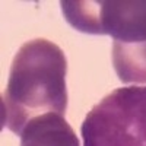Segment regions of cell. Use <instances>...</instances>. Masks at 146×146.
I'll return each instance as SVG.
<instances>
[{
    "label": "cell",
    "mask_w": 146,
    "mask_h": 146,
    "mask_svg": "<svg viewBox=\"0 0 146 146\" xmlns=\"http://www.w3.org/2000/svg\"><path fill=\"white\" fill-rule=\"evenodd\" d=\"M67 60L53 41H27L13 57L3 92V124L19 135L28 121L47 114L63 115L67 108Z\"/></svg>",
    "instance_id": "1"
},
{
    "label": "cell",
    "mask_w": 146,
    "mask_h": 146,
    "mask_svg": "<svg viewBox=\"0 0 146 146\" xmlns=\"http://www.w3.org/2000/svg\"><path fill=\"white\" fill-rule=\"evenodd\" d=\"M64 19L85 34L113 36V66L123 83H146V0H63Z\"/></svg>",
    "instance_id": "2"
},
{
    "label": "cell",
    "mask_w": 146,
    "mask_h": 146,
    "mask_svg": "<svg viewBox=\"0 0 146 146\" xmlns=\"http://www.w3.org/2000/svg\"><path fill=\"white\" fill-rule=\"evenodd\" d=\"M83 146H146V86L114 89L80 126Z\"/></svg>",
    "instance_id": "3"
},
{
    "label": "cell",
    "mask_w": 146,
    "mask_h": 146,
    "mask_svg": "<svg viewBox=\"0 0 146 146\" xmlns=\"http://www.w3.org/2000/svg\"><path fill=\"white\" fill-rule=\"evenodd\" d=\"M21 146H79V140L63 115L47 113L28 121L21 133Z\"/></svg>",
    "instance_id": "4"
}]
</instances>
